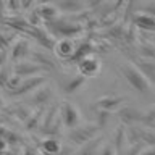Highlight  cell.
<instances>
[{
  "label": "cell",
  "mask_w": 155,
  "mask_h": 155,
  "mask_svg": "<svg viewBox=\"0 0 155 155\" xmlns=\"http://www.w3.org/2000/svg\"><path fill=\"white\" fill-rule=\"evenodd\" d=\"M136 24L142 29H150V31H155V18L147 16V15H142V16L136 18Z\"/></svg>",
  "instance_id": "cell-3"
},
{
  "label": "cell",
  "mask_w": 155,
  "mask_h": 155,
  "mask_svg": "<svg viewBox=\"0 0 155 155\" xmlns=\"http://www.w3.org/2000/svg\"><path fill=\"white\" fill-rule=\"evenodd\" d=\"M65 110L68 111V113H66V118H65V116H63V118H65V123H66L68 126H70V128H73V126H74V124H73L71 118L78 120V118H76V115H79V113H76V111H74V108H73V107H70V105H66V107H65Z\"/></svg>",
  "instance_id": "cell-5"
},
{
  "label": "cell",
  "mask_w": 155,
  "mask_h": 155,
  "mask_svg": "<svg viewBox=\"0 0 155 155\" xmlns=\"http://www.w3.org/2000/svg\"><path fill=\"white\" fill-rule=\"evenodd\" d=\"M57 53L60 57H70V55H73V45H71V42H68V41H61L60 44L57 45Z\"/></svg>",
  "instance_id": "cell-4"
},
{
  "label": "cell",
  "mask_w": 155,
  "mask_h": 155,
  "mask_svg": "<svg viewBox=\"0 0 155 155\" xmlns=\"http://www.w3.org/2000/svg\"><path fill=\"white\" fill-rule=\"evenodd\" d=\"M153 13H155V10H153Z\"/></svg>",
  "instance_id": "cell-7"
},
{
  "label": "cell",
  "mask_w": 155,
  "mask_h": 155,
  "mask_svg": "<svg viewBox=\"0 0 155 155\" xmlns=\"http://www.w3.org/2000/svg\"><path fill=\"white\" fill-rule=\"evenodd\" d=\"M100 70V61L94 57H87L79 63V71L82 76H95Z\"/></svg>",
  "instance_id": "cell-2"
},
{
  "label": "cell",
  "mask_w": 155,
  "mask_h": 155,
  "mask_svg": "<svg viewBox=\"0 0 155 155\" xmlns=\"http://www.w3.org/2000/svg\"><path fill=\"white\" fill-rule=\"evenodd\" d=\"M121 71H123L126 81H128L136 91H139V92H147L149 91V87H150L149 82L137 68H134L131 65H124V66H121Z\"/></svg>",
  "instance_id": "cell-1"
},
{
  "label": "cell",
  "mask_w": 155,
  "mask_h": 155,
  "mask_svg": "<svg viewBox=\"0 0 155 155\" xmlns=\"http://www.w3.org/2000/svg\"><path fill=\"white\" fill-rule=\"evenodd\" d=\"M44 144H47V145H48L45 150H52V152H58V150H60V147L57 145V140H45Z\"/></svg>",
  "instance_id": "cell-6"
}]
</instances>
